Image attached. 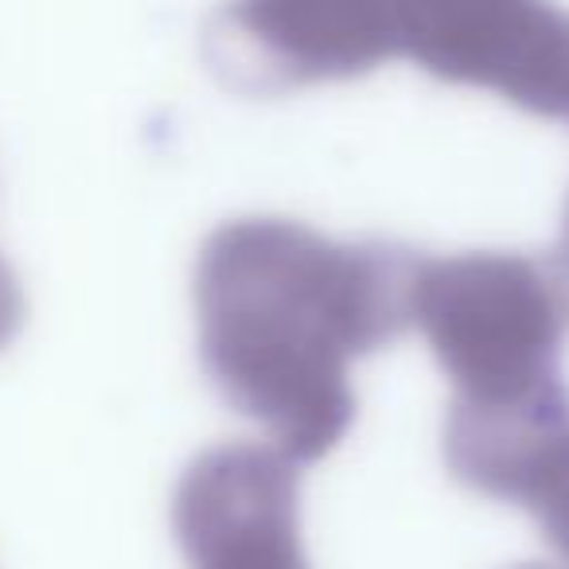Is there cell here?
Here are the masks:
<instances>
[{
    "label": "cell",
    "mask_w": 569,
    "mask_h": 569,
    "mask_svg": "<svg viewBox=\"0 0 569 569\" xmlns=\"http://www.w3.org/2000/svg\"><path fill=\"white\" fill-rule=\"evenodd\" d=\"M410 253L289 219H238L196 266L199 359L293 465L328 457L356 418L351 363L410 328Z\"/></svg>",
    "instance_id": "obj_1"
},
{
    "label": "cell",
    "mask_w": 569,
    "mask_h": 569,
    "mask_svg": "<svg viewBox=\"0 0 569 569\" xmlns=\"http://www.w3.org/2000/svg\"><path fill=\"white\" fill-rule=\"evenodd\" d=\"M410 325L457 398L496 402L561 379L569 273L527 253L421 258L410 273Z\"/></svg>",
    "instance_id": "obj_2"
},
{
    "label": "cell",
    "mask_w": 569,
    "mask_h": 569,
    "mask_svg": "<svg viewBox=\"0 0 569 569\" xmlns=\"http://www.w3.org/2000/svg\"><path fill=\"white\" fill-rule=\"evenodd\" d=\"M398 56L542 118H569V12L553 0H395Z\"/></svg>",
    "instance_id": "obj_3"
},
{
    "label": "cell",
    "mask_w": 569,
    "mask_h": 569,
    "mask_svg": "<svg viewBox=\"0 0 569 569\" xmlns=\"http://www.w3.org/2000/svg\"><path fill=\"white\" fill-rule=\"evenodd\" d=\"M207 51L253 90L356 79L398 56L395 0H230Z\"/></svg>",
    "instance_id": "obj_4"
},
{
    "label": "cell",
    "mask_w": 569,
    "mask_h": 569,
    "mask_svg": "<svg viewBox=\"0 0 569 569\" xmlns=\"http://www.w3.org/2000/svg\"><path fill=\"white\" fill-rule=\"evenodd\" d=\"M172 527L188 569H309L297 465L269 445L230 441L191 460Z\"/></svg>",
    "instance_id": "obj_5"
},
{
    "label": "cell",
    "mask_w": 569,
    "mask_h": 569,
    "mask_svg": "<svg viewBox=\"0 0 569 569\" xmlns=\"http://www.w3.org/2000/svg\"><path fill=\"white\" fill-rule=\"evenodd\" d=\"M445 460L465 488L535 507L569 465V390L550 382L530 395L468 402L452 398L445 421Z\"/></svg>",
    "instance_id": "obj_6"
},
{
    "label": "cell",
    "mask_w": 569,
    "mask_h": 569,
    "mask_svg": "<svg viewBox=\"0 0 569 569\" xmlns=\"http://www.w3.org/2000/svg\"><path fill=\"white\" fill-rule=\"evenodd\" d=\"M530 511L538 515V527H542L546 542L553 546V553L569 566V465L553 476V483L538 496Z\"/></svg>",
    "instance_id": "obj_7"
},
{
    "label": "cell",
    "mask_w": 569,
    "mask_h": 569,
    "mask_svg": "<svg viewBox=\"0 0 569 569\" xmlns=\"http://www.w3.org/2000/svg\"><path fill=\"white\" fill-rule=\"evenodd\" d=\"M24 317H28L24 289H20L9 261L0 258V351L17 340V332L24 328Z\"/></svg>",
    "instance_id": "obj_8"
},
{
    "label": "cell",
    "mask_w": 569,
    "mask_h": 569,
    "mask_svg": "<svg viewBox=\"0 0 569 569\" xmlns=\"http://www.w3.org/2000/svg\"><path fill=\"white\" fill-rule=\"evenodd\" d=\"M558 261L569 273V203H566V219H561V238H558Z\"/></svg>",
    "instance_id": "obj_9"
},
{
    "label": "cell",
    "mask_w": 569,
    "mask_h": 569,
    "mask_svg": "<svg viewBox=\"0 0 569 569\" xmlns=\"http://www.w3.org/2000/svg\"><path fill=\"white\" fill-rule=\"evenodd\" d=\"M522 569H550V566H522Z\"/></svg>",
    "instance_id": "obj_10"
}]
</instances>
